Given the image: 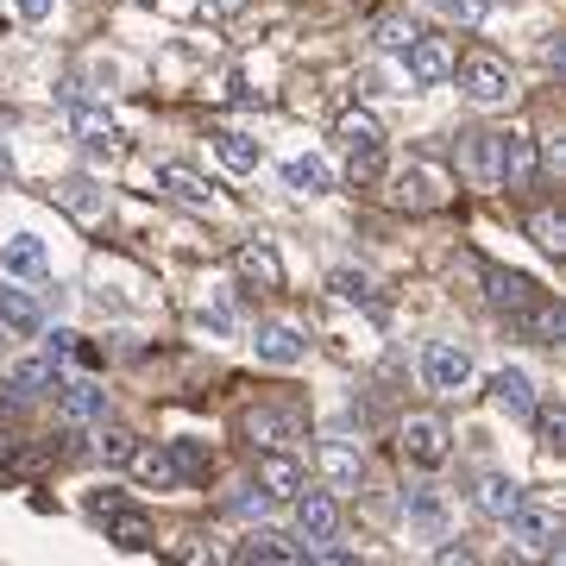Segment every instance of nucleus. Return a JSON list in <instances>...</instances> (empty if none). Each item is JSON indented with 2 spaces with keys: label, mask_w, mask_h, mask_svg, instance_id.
Instances as JSON below:
<instances>
[{
  "label": "nucleus",
  "mask_w": 566,
  "mask_h": 566,
  "mask_svg": "<svg viewBox=\"0 0 566 566\" xmlns=\"http://www.w3.org/2000/svg\"><path fill=\"white\" fill-rule=\"evenodd\" d=\"M327 290H334V296H340V303L378 308V296H371V277H365V271H334V277H327Z\"/></svg>",
  "instance_id": "2f4dec72"
},
{
  "label": "nucleus",
  "mask_w": 566,
  "mask_h": 566,
  "mask_svg": "<svg viewBox=\"0 0 566 566\" xmlns=\"http://www.w3.org/2000/svg\"><path fill=\"white\" fill-rule=\"evenodd\" d=\"M516 504H523V485H516V479H504V472H485V479H479V510H485L491 523H504Z\"/></svg>",
  "instance_id": "a878e982"
},
{
  "label": "nucleus",
  "mask_w": 566,
  "mask_h": 566,
  "mask_svg": "<svg viewBox=\"0 0 566 566\" xmlns=\"http://www.w3.org/2000/svg\"><path fill=\"white\" fill-rule=\"evenodd\" d=\"M403 460L409 465H447V422L441 416H409L403 422Z\"/></svg>",
  "instance_id": "f8f14e48"
},
{
  "label": "nucleus",
  "mask_w": 566,
  "mask_h": 566,
  "mask_svg": "<svg viewBox=\"0 0 566 566\" xmlns=\"http://www.w3.org/2000/svg\"><path fill=\"white\" fill-rule=\"evenodd\" d=\"M252 353H259L264 365H303L308 359V334L303 327H290V322H259V334H252Z\"/></svg>",
  "instance_id": "9b49d317"
},
{
  "label": "nucleus",
  "mask_w": 566,
  "mask_h": 566,
  "mask_svg": "<svg viewBox=\"0 0 566 566\" xmlns=\"http://www.w3.org/2000/svg\"><path fill=\"white\" fill-rule=\"evenodd\" d=\"M57 202L70 208V214H76V221H95V214H102V189H95V182L88 177H70L57 189Z\"/></svg>",
  "instance_id": "7c9ffc66"
},
{
  "label": "nucleus",
  "mask_w": 566,
  "mask_h": 566,
  "mask_svg": "<svg viewBox=\"0 0 566 566\" xmlns=\"http://www.w3.org/2000/svg\"><path fill=\"white\" fill-rule=\"evenodd\" d=\"M233 560H264V566H296V560H308V547H296V542H283L277 528H252L240 547H233Z\"/></svg>",
  "instance_id": "f3484780"
},
{
  "label": "nucleus",
  "mask_w": 566,
  "mask_h": 566,
  "mask_svg": "<svg viewBox=\"0 0 566 566\" xmlns=\"http://www.w3.org/2000/svg\"><path fill=\"white\" fill-rule=\"evenodd\" d=\"M233 271H240L252 290H283V259L264 240L259 245H240V252H233Z\"/></svg>",
  "instance_id": "aec40b11"
},
{
  "label": "nucleus",
  "mask_w": 566,
  "mask_h": 566,
  "mask_svg": "<svg viewBox=\"0 0 566 566\" xmlns=\"http://www.w3.org/2000/svg\"><path fill=\"white\" fill-rule=\"evenodd\" d=\"M202 327H208V334H233V308H227V303L202 308Z\"/></svg>",
  "instance_id": "4c0bfd02"
},
{
  "label": "nucleus",
  "mask_w": 566,
  "mask_h": 566,
  "mask_svg": "<svg viewBox=\"0 0 566 566\" xmlns=\"http://www.w3.org/2000/svg\"><path fill=\"white\" fill-rule=\"evenodd\" d=\"M133 472H139L145 485H158V491H177L182 479H177V465H170V453H164V447H133Z\"/></svg>",
  "instance_id": "cd10ccee"
},
{
  "label": "nucleus",
  "mask_w": 566,
  "mask_h": 566,
  "mask_svg": "<svg viewBox=\"0 0 566 566\" xmlns=\"http://www.w3.org/2000/svg\"><path fill=\"white\" fill-rule=\"evenodd\" d=\"M57 416L70 428L107 422V390L95 385V378H57Z\"/></svg>",
  "instance_id": "1a4fd4ad"
},
{
  "label": "nucleus",
  "mask_w": 566,
  "mask_h": 566,
  "mask_svg": "<svg viewBox=\"0 0 566 566\" xmlns=\"http://www.w3.org/2000/svg\"><path fill=\"white\" fill-rule=\"evenodd\" d=\"M510 322L523 327L528 340H542V346H560L566 340V315H560V303H554V296H535V303H528L523 315H510Z\"/></svg>",
  "instance_id": "6ab92c4d"
},
{
  "label": "nucleus",
  "mask_w": 566,
  "mask_h": 566,
  "mask_svg": "<svg viewBox=\"0 0 566 566\" xmlns=\"http://www.w3.org/2000/svg\"><path fill=\"white\" fill-rule=\"evenodd\" d=\"M0 327H7V334H20V340L44 334V308H39V296L7 283V290H0Z\"/></svg>",
  "instance_id": "a211bd4d"
},
{
  "label": "nucleus",
  "mask_w": 566,
  "mask_h": 566,
  "mask_svg": "<svg viewBox=\"0 0 566 566\" xmlns=\"http://www.w3.org/2000/svg\"><path fill=\"white\" fill-rule=\"evenodd\" d=\"M208 13H214V20H233V13H245V0H202Z\"/></svg>",
  "instance_id": "a19ab883"
},
{
  "label": "nucleus",
  "mask_w": 566,
  "mask_h": 566,
  "mask_svg": "<svg viewBox=\"0 0 566 566\" xmlns=\"http://www.w3.org/2000/svg\"><path fill=\"white\" fill-rule=\"evenodd\" d=\"M158 189L170 196V202L196 208V214H208V208H214V182L196 177V170H182V164H164V170H158Z\"/></svg>",
  "instance_id": "2eb2a0df"
},
{
  "label": "nucleus",
  "mask_w": 566,
  "mask_h": 566,
  "mask_svg": "<svg viewBox=\"0 0 566 566\" xmlns=\"http://www.w3.org/2000/svg\"><path fill=\"white\" fill-rule=\"evenodd\" d=\"M334 139L346 145V177H353V189H365V182H385V126H378V114L346 107L340 126H334Z\"/></svg>",
  "instance_id": "f257e3e1"
},
{
  "label": "nucleus",
  "mask_w": 566,
  "mask_h": 566,
  "mask_svg": "<svg viewBox=\"0 0 566 566\" xmlns=\"http://www.w3.org/2000/svg\"><path fill=\"white\" fill-rule=\"evenodd\" d=\"M57 378H63V365L44 353V359H20L13 371H7V385H0V409H13L20 416L25 403H39L44 390H57Z\"/></svg>",
  "instance_id": "39448f33"
},
{
  "label": "nucleus",
  "mask_w": 566,
  "mask_h": 566,
  "mask_svg": "<svg viewBox=\"0 0 566 566\" xmlns=\"http://www.w3.org/2000/svg\"><path fill=\"white\" fill-rule=\"evenodd\" d=\"M0 277L7 283H44L51 277V252H44L39 233H13V240H0Z\"/></svg>",
  "instance_id": "6e6552de"
},
{
  "label": "nucleus",
  "mask_w": 566,
  "mask_h": 566,
  "mask_svg": "<svg viewBox=\"0 0 566 566\" xmlns=\"http://www.w3.org/2000/svg\"><path fill=\"white\" fill-rule=\"evenodd\" d=\"M13 170H20V164H13V145L0 139V182H13Z\"/></svg>",
  "instance_id": "79ce46f5"
},
{
  "label": "nucleus",
  "mask_w": 566,
  "mask_h": 566,
  "mask_svg": "<svg viewBox=\"0 0 566 566\" xmlns=\"http://www.w3.org/2000/svg\"><path fill=\"white\" fill-rule=\"evenodd\" d=\"M479 158H485V177L497 182V189H535V170H542V151H535V139L528 133H485V145H479Z\"/></svg>",
  "instance_id": "f03ea898"
},
{
  "label": "nucleus",
  "mask_w": 566,
  "mask_h": 566,
  "mask_svg": "<svg viewBox=\"0 0 566 566\" xmlns=\"http://www.w3.org/2000/svg\"><path fill=\"white\" fill-rule=\"evenodd\" d=\"M164 453H170V465H177V479H182V485L208 479V465H214V453H208L202 441H164Z\"/></svg>",
  "instance_id": "c85d7f7f"
},
{
  "label": "nucleus",
  "mask_w": 566,
  "mask_h": 566,
  "mask_svg": "<svg viewBox=\"0 0 566 566\" xmlns=\"http://www.w3.org/2000/svg\"><path fill=\"white\" fill-rule=\"evenodd\" d=\"M422 378H428V390L453 397V390L472 385V353H465V346H453V340H428L422 346Z\"/></svg>",
  "instance_id": "0eeeda50"
},
{
  "label": "nucleus",
  "mask_w": 566,
  "mask_h": 566,
  "mask_svg": "<svg viewBox=\"0 0 566 566\" xmlns=\"http://www.w3.org/2000/svg\"><path fill=\"white\" fill-rule=\"evenodd\" d=\"M7 460H13V441H7V434H0V465H7Z\"/></svg>",
  "instance_id": "37998d69"
},
{
  "label": "nucleus",
  "mask_w": 566,
  "mask_h": 566,
  "mask_svg": "<svg viewBox=\"0 0 566 566\" xmlns=\"http://www.w3.org/2000/svg\"><path fill=\"white\" fill-rule=\"evenodd\" d=\"M460 88L472 107H510L516 82H510V63L491 57V51H465L460 57Z\"/></svg>",
  "instance_id": "7ed1b4c3"
},
{
  "label": "nucleus",
  "mask_w": 566,
  "mask_h": 566,
  "mask_svg": "<svg viewBox=\"0 0 566 566\" xmlns=\"http://www.w3.org/2000/svg\"><path fill=\"white\" fill-rule=\"evenodd\" d=\"M485 283H491V303L504 308V315H523L535 296H547L535 277H523V271H485Z\"/></svg>",
  "instance_id": "412c9836"
},
{
  "label": "nucleus",
  "mask_w": 566,
  "mask_h": 566,
  "mask_svg": "<svg viewBox=\"0 0 566 566\" xmlns=\"http://www.w3.org/2000/svg\"><path fill=\"white\" fill-rule=\"evenodd\" d=\"M528 240L542 245V252H554V259H560V252H566V221H560V208H535V214H528Z\"/></svg>",
  "instance_id": "c756f323"
},
{
  "label": "nucleus",
  "mask_w": 566,
  "mask_h": 566,
  "mask_svg": "<svg viewBox=\"0 0 566 566\" xmlns=\"http://www.w3.org/2000/svg\"><path fill=\"white\" fill-rule=\"evenodd\" d=\"M63 107H70V133H76L82 145H95V151H107V145H120V120L107 114V107H95L88 95H82L76 82H63Z\"/></svg>",
  "instance_id": "423d86ee"
},
{
  "label": "nucleus",
  "mask_w": 566,
  "mask_h": 566,
  "mask_svg": "<svg viewBox=\"0 0 566 566\" xmlns=\"http://www.w3.org/2000/svg\"><path fill=\"white\" fill-rule=\"evenodd\" d=\"M403 70H409L416 88H441V82L453 76V57H447L441 39H422V32H416V39L403 44Z\"/></svg>",
  "instance_id": "ddd939ff"
},
{
  "label": "nucleus",
  "mask_w": 566,
  "mask_h": 566,
  "mask_svg": "<svg viewBox=\"0 0 566 566\" xmlns=\"http://www.w3.org/2000/svg\"><path fill=\"white\" fill-rule=\"evenodd\" d=\"M133 447H139V441H133L126 428H102V441H95V453H102L107 465H126V460H133Z\"/></svg>",
  "instance_id": "72a5a7b5"
},
{
  "label": "nucleus",
  "mask_w": 566,
  "mask_h": 566,
  "mask_svg": "<svg viewBox=\"0 0 566 566\" xmlns=\"http://www.w3.org/2000/svg\"><path fill=\"white\" fill-rule=\"evenodd\" d=\"M542 441H547V447L566 441V416H554V409H547V416H542Z\"/></svg>",
  "instance_id": "58836bf2"
},
{
  "label": "nucleus",
  "mask_w": 566,
  "mask_h": 566,
  "mask_svg": "<svg viewBox=\"0 0 566 566\" xmlns=\"http://www.w3.org/2000/svg\"><path fill=\"white\" fill-rule=\"evenodd\" d=\"M334 528H340L334 491H296V535L308 542V554H315L322 542H334Z\"/></svg>",
  "instance_id": "9d476101"
},
{
  "label": "nucleus",
  "mask_w": 566,
  "mask_h": 566,
  "mask_svg": "<svg viewBox=\"0 0 566 566\" xmlns=\"http://www.w3.org/2000/svg\"><path fill=\"white\" fill-rule=\"evenodd\" d=\"M390 202H397V208H434L441 196L428 189V177H422V170H409V177H397V189H390Z\"/></svg>",
  "instance_id": "473e14b6"
},
{
  "label": "nucleus",
  "mask_w": 566,
  "mask_h": 566,
  "mask_svg": "<svg viewBox=\"0 0 566 566\" xmlns=\"http://www.w3.org/2000/svg\"><path fill=\"white\" fill-rule=\"evenodd\" d=\"M102 523H107V542H120L126 554H145V547H158V542H151V523H145L139 510L114 504V510L102 516Z\"/></svg>",
  "instance_id": "b1692460"
},
{
  "label": "nucleus",
  "mask_w": 566,
  "mask_h": 566,
  "mask_svg": "<svg viewBox=\"0 0 566 566\" xmlns=\"http://www.w3.org/2000/svg\"><path fill=\"white\" fill-rule=\"evenodd\" d=\"M283 182H290L296 196H327V189H334V170H327V164L308 151V158H290V164H283Z\"/></svg>",
  "instance_id": "bb28decb"
},
{
  "label": "nucleus",
  "mask_w": 566,
  "mask_h": 566,
  "mask_svg": "<svg viewBox=\"0 0 566 566\" xmlns=\"http://www.w3.org/2000/svg\"><path fill=\"white\" fill-rule=\"evenodd\" d=\"M441 497H434V491H416V497H409V523H422V528H441Z\"/></svg>",
  "instance_id": "f704fd0d"
},
{
  "label": "nucleus",
  "mask_w": 566,
  "mask_h": 566,
  "mask_svg": "<svg viewBox=\"0 0 566 566\" xmlns=\"http://www.w3.org/2000/svg\"><path fill=\"white\" fill-rule=\"evenodd\" d=\"M322 479L334 491H359L365 485V453L353 441H322Z\"/></svg>",
  "instance_id": "dca6fc26"
},
{
  "label": "nucleus",
  "mask_w": 566,
  "mask_h": 566,
  "mask_svg": "<svg viewBox=\"0 0 566 566\" xmlns=\"http://www.w3.org/2000/svg\"><path fill=\"white\" fill-rule=\"evenodd\" d=\"M409 39H416V25H409V20H385V25H378V44H385V51H403Z\"/></svg>",
  "instance_id": "e433bc0d"
},
{
  "label": "nucleus",
  "mask_w": 566,
  "mask_h": 566,
  "mask_svg": "<svg viewBox=\"0 0 566 566\" xmlns=\"http://www.w3.org/2000/svg\"><path fill=\"white\" fill-rule=\"evenodd\" d=\"M259 485L271 491V497H296V491L308 485V472L296 453H283V447H264L259 453Z\"/></svg>",
  "instance_id": "4468645a"
},
{
  "label": "nucleus",
  "mask_w": 566,
  "mask_h": 566,
  "mask_svg": "<svg viewBox=\"0 0 566 566\" xmlns=\"http://www.w3.org/2000/svg\"><path fill=\"white\" fill-rule=\"evenodd\" d=\"M434 7H441L447 20H460V25H479L491 13V0H434Z\"/></svg>",
  "instance_id": "c9c22d12"
},
{
  "label": "nucleus",
  "mask_w": 566,
  "mask_h": 566,
  "mask_svg": "<svg viewBox=\"0 0 566 566\" xmlns=\"http://www.w3.org/2000/svg\"><path fill=\"white\" fill-rule=\"evenodd\" d=\"M13 13H20V20H32V25H39L44 13H51V0H13Z\"/></svg>",
  "instance_id": "ea45409f"
},
{
  "label": "nucleus",
  "mask_w": 566,
  "mask_h": 566,
  "mask_svg": "<svg viewBox=\"0 0 566 566\" xmlns=\"http://www.w3.org/2000/svg\"><path fill=\"white\" fill-rule=\"evenodd\" d=\"M504 523H510V542L523 547V554H542V560H560V516H554L547 504H528V497H523V504L510 510Z\"/></svg>",
  "instance_id": "20e7f679"
},
{
  "label": "nucleus",
  "mask_w": 566,
  "mask_h": 566,
  "mask_svg": "<svg viewBox=\"0 0 566 566\" xmlns=\"http://www.w3.org/2000/svg\"><path fill=\"white\" fill-rule=\"evenodd\" d=\"M214 151H221V164L227 170H233V177H245V170H259V139H252V133H240V126H221V133H214Z\"/></svg>",
  "instance_id": "393cba45"
},
{
  "label": "nucleus",
  "mask_w": 566,
  "mask_h": 566,
  "mask_svg": "<svg viewBox=\"0 0 566 566\" xmlns=\"http://www.w3.org/2000/svg\"><path fill=\"white\" fill-rule=\"evenodd\" d=\"M491 403L504 409V416H516V422H528V416H535V385H528V371H497V378H491Z\"/></svg>",
  "instance_id": "4be33fe9"
},
{
  "label": "nucleus",
  "mask_w": 566,
  "mask_h": 566,
  "mask_svg": "<svg viewBox=\"0 0 566 566\" xmlns=\"http://www.w3.org/2000/svg\"><path fill=\"white\" fill-rule=\"evenodd\" d=\"M245 441L252 447H283V441H296V422L283 416L277 403H259V409H245Z\"/></svg>",
  "instance_id": "5701e85b"
}]
</instances>
